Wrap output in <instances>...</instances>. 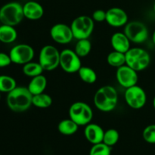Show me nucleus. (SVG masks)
<instances>
[{"mask_svg":"<svg viewBox=\"0 0 155 155\" xmlns=\"http://www.w3.org/2000/svg\"><path fill=\"white\" fill-rule=\"evenodd\" d=\"M6 103L11 110L16 113H22L33 105V95L27 87L17 86L8 93Z\"/></svg>","mask_w":155,"mask_h":155,"instance_id":"obj_1","label":"nucleus"},{"mask_svg":"<svg viewBox=\"0 0 155 155\" xmlns=\"http://www.w3.org/2000/svg\"><path fill=\"white\" fill-rule=\"evenodd\" d=\"M93 102L96 108L101 111H112L118 102V94L116 89L109 85L101 86L95 92Z\"/></svg>","mask_w":155,"mask_h":155,"instance_id":"obj_2","label":"nucleus"},{"mask_svg":"<svg viewBox=\"0 0 155 155\" xmlns=\"http://www.w3.org/2000/svg\"><path fill=\"white\" fill-rule=\"evenodd\" d=\"M24 18L23 5L18 2L6 3L0 8V21L2 24L15 27Z\"/></svg>","mask_w":155,"mask_h":155,"instance_id":"obj_3","label":"nucleus"},{"mask_svg":"<svg viewBox=\"0 0 155 155\" xmlns=\"http://www.w3.org/2000/svg\"><path fill=\"white\" fill-rule=\"evenodd\" d=\"M126 55V64L130 66L137 72L146 69L151 63V55L144 48L135 47L130 48Z\"/></svg>","mask_w":155,"mask_h":155,"instance_id":"obj_4","label":"nucleus"},{"mask_svg":"<svg viewBox=\"0 0 155 155\" xmlns=\"http://www.w3.org/2000/svg\"><path fill=\"white\" fill-rule=\"evenodd\" d=\"M95 21L88 15H80L74 18L71 24L74 39H89L93 33Z\"/></svg>","mask_w":155,"mask_h":155,"instance_id":"obj_5","label":"nucleus"},{"mask_svg":"<svg viewBox=\"0 0 155 155\" xmlns=\"http://www.w3.org/2000/svg\"><path fill=\"white\" fill-rule=\"evenodd\" d=\"M69 118L74 120L79 127L90 124L93 118L92 107L83 101H76L69 108Z\"/></svg>","mask_w":155,"mask_h":155,"instance_id":"obj_6","label":"nucleus"},{"mask_svg":"<svg viewBox=\"0 0 155 155\" xmlns=\"http://www.w3.org/2000/svg\"><path fill=\"white\" fill-rule=\"evenodd\" d=\"M60 53L52 45H44L39 54V63L44 71H52L60 66Z\"/></svg>","mask_w":155,"mask_h":155,"instance_id":"obj_7","label":"nucleus"},{"mask_svg":"<svg viewBox=\"0 0 155 155\" xmlns=\"http://www.w3.org/2000/svg\"><path fill=\"white\" fill-rule=\"evenodd\" d=\"M124 33L128 37L130 42L136 44L144 43L148 39V29L142 21H130L124 26Z\"/></svg>","mask_w":155,"mask_h":155,"instance_id":"obj_8","label":"nucleus"},{"mask_svg":"<svg viewBox=\"0 0 155 155\" xmlns=\"http://www.w3.org/2000/svg\"><path fill=\"white\" fill-rule=\"evenodd\" d=\"M124 98L127 105L135 110L142 109L147 102L146 92L138 85L126 89Z\"/></svg>","mask_w":155,"mask_h":155,"instance_id":"obj_9","label":"nucleus"},{"mask_svg":"<svg viewBox=\"0 0 155 155\" xmlns=\"http://www.w3.org/2000/svg\"><path fill=\"white\" fill-rule=\"evenodd\" d=\"M60 67L68 74H75L82 67L80 57L74 50L66 48L60 53Z\"/></svg>","mask_w":155,"mask_h":155,"instance_id":"obj_10","label":"nucleus"},{"mask_svg":"<svg viewBox=\"0 0 155 155\" xmlns=\"http://www.w3.org/2000/svg\"><path fill=\"white\" fill-rule=\"evenodd\" d=\"M12 63L24 65L32 61L34 58V49L28 44L21 43L15 45L9 51Z\"/></svg>","mask_w":155,"mask_h":155,"instance_id":"obj_11","label":"nucleus"},{"mask_svg":"<svg viewBox=\"0 0 155 155\" xmlns=\"http://www.w3.org/2000/svg\"><path fill=\"white\" fill-rule=\"evenodd\" d=\"M116 78L120 86L125 89L136 86L139 81L137 71L127 64L117 68Z\"/></svg>","mask_w":155,"mask_h":155,"instance_id":"obj_12","label":"nucleus"},{"mask_svg":"<svg viewBox=\"0 0 155 155\" xmlns=\"http://www.w3.org/2000/svg\"><path fill=\"white\" fill-rule=\"evenodd\" d=\"M50 36L55 42L61 45L70 43L74 39L71 26L58 23L50 29Z\"/></svg>","mask_w":155,"mask_h":155,"instance_id":"obj_13","label":"nucleus"},{"mask_svg":"<svg viewBox=\"0 0 155 155\" xmlns=\"http://www.w3.org/2000/svg\"><path fill=\"white\" fill-rule=\"evenodd\" d=\"M128 15L123 8L113 7L106 12L105 21L113 27H124L128 23Z\"/></svg>","mask_w":155,"mask_h":155,"instance_id":"obj_14","label":"nucleus"},{"mask_svg":"<svg viewBox=\"0 0 155 155\" xmlns=\"http://www.w3.org/2000/svg\"><path fill=\"white\" fill-rule=\"evenodd\" d=\"M24 18L30 21H37L41 19L44 15V8L42 5L36 0L27 2L23 5Z\"/></svg>","mask_w":155,"mask_h":155,"instance_id":"obj_15","label":"nucleus"},{"mask_svg":"<svg viewBox=\"0 0 155 155\" xmlns=\"http://www.w3.org/2000/svg\"><path fill=\"white\" fill-rule=\"evenodd\" d=\"M104 133V130L98 124L90 123L85 126L84 136L86 140L92 145L102 142Z\"/></svg>","mask_w":155,"mask_h":155,"instance_id":"obj_16","label":"nucleus"},{"mask_svg":"<svg viewBox=\"0 0 155 155\" xmlns=\"http://www.w3.org/2000/svg\"><path fill=\"white\" fill-rule=\"evenodd\" d=\"M130 43L131 42L124 32H116L110 38V45L113 49L120 52H127L131 48Z\"/></svg>","mask_w":155,"mask_h":155,"instance_id":"obj_17","label":"nucleus"},{"mask_svg":"<svg viewBox=\"0 0 155 155\" xmlns=\"http://www.w3.org/2000/svg\"><path fill=\"white\" fill-rule=\"evenodd\" d=\"M47 84H48V81H47L46 77L43 74H41V75L31 78L27 88L32 95H35L43 93L46 89Z\"/></svg>","mask_w":155,"mask_h":155,"instance_id":"obj_18","label":"nucleus"},{"mask_svg":"<svg viewBox=\"0 0 155 155\" xmlns=\"http://www.w3.org/2000/svg\"><path fill=\"white\" fill-rule=\"evenodd\" d=\"M18 38V32L15 27L6 24L0 25V42L10 44L15 42Z\"/></svg>","mask_w":155,"mask_h":155,"instance_id":"obj_19","label":"nucleus"},{"mask_svg":"<svg viewBox=\"0 0 155 155\" xmlns=\"http://www.w3.org/2000/svg\"><path fill=\"white\" fill-rule=\"evenodd\" d=\"M78 129L79 126L71 118L62 120L58 125V130L64 136H72L78 131Z\"/></svg>","mask_w":155,"mask_h":155,"instance_id":"obj_20","label":"nucleus"},{"mask_svg":"<svg viewBox=\"0 0 155 155\" xmlns=\"http://www.w3.org/2000/svg\"><path fill=\"white\" fill-rule=\"evenodd\" d=\"M22 71L23 74L25 76L33 78L36 76L42 74V73L44 72V70L40 65V64L39 63V61L33 62L32 61H30L23 65Z\"/></svg>","mask_w":155,"mask_h":155,"instance_id":"obj_21","label":"nucleus"},{"mask_svg":"<svg viewBox=\"0 0 155 155\" xmlns=\"http://www.w3.org/2000/svg\"><path fill=\"white\" fill-rule=\"evenodd\" d=\"M107 62L110 67L118 68L126 64L125 53L120 52L117 51H112L107 54Z\"/></svg>","mask_w":155,"mask_h":155,"instance_id":"obj_22","label":"nucleus"},{"mask_svg":"<svg viewBox=\"0 0 155 155\" xmlns=\"http://www.w3.org/2000/svg\"><path fill=\"white\" fill-rule=\"evenodd\" d=\"M77 73L82 81L87 84H93L98 78L96 72L89 67L82 66Z\"/></svg>","mask_w":155,"mask_h":155,"instance_id":"obj_23","label":"nucleus"},{"mask_svg":"<svg viewBox=\"0 0 155 155\" xmlns=\"http://www.w3.org/2000/svg\"><path fill=\"white\" fill-rule=\"evenodd\" d=\"M52 103V98L45 92L33 95V105L38 108H48L50 106H51Z\"/></svg>","mask_w":155,"mask_h":155,"instance_id":"obj_24","label":"nucleus"},{"mask_svg":"<svg viewBox=\"0 0 155 155\" xmlns=\"http://www.w3.org/2000/svg\"><path fill=\"white\" fill-rule=\"evenodd\" d=\"M91 50H92V43L89 39H79L74 48V51L80 58L87 56L91 52Z\"/></svg>","mask_w":155,"mask_h":155,"instance_id":"obj_25","label":"nucleus"},{"mask_svg":"<svg viewBox=\"0 0 155 155\" xmlns=\"http://www.w3.org/2000/svg\"><path fill=\"white\" fill-rule=\"evenodd\" d=\"M17 87V82L11 76L0 75V92L9 93Z\"/></svg>","mask_w":155,"mask_h":155,"instance_id":"obj_26","label":"nucleus"},{"mask_svg":"<svg viewBox=\"0 0 155 155\" xmlns=\"http://www.w3.org/2000/svg\"><path fill=\"white\" fill-rule=\"evenodd\" d=\"M119 139V132L115 129H109V130L104 131L102 142L108 146L112 147L117 143Z\"/></svg>","mask_w":155,"mask_h":155,"instance_id":"obj_27","label":"nucleus"},{"mask_svg":"<svg viewBox=\"0 0 155 155\" xmlns=\"http://www.w3.org/2000/svg\"><path fill=\"white\" fill-rule=\"evenodd\" d=\"M111 147L105 145L103 142L92 145L89 151V155H110Z\"/></svg>","mask_w":155,"mask_h":155,"instance_id":"obj_28","label":"nucleus"},{"mask_svg":"<svg viewBox=\"0 0 155 155\" xmlns=\"http://www.w3.org/2000/svg\"><path fill=\"white\" fill-rule=\"evenodd\" d=\"M142 137L148 143L155 144V124H150L144 129Z\"/></svg>","mask_w":155,"mask_h":155,"instance_id":"obj_29","label":"nucleus"},{"mask_svg":"<svg viewBox=\"0 0 155 155\" xmlns=\"http://www.w3.org/2000/svg\"><path fill=\"white\" fill-rule=\"evenodd\" d=\"M92 18L96 22H102L106 20V12L102 9H97L92 13Z\"/></svg>","mask_w":155,"mask_h":155,"instance_id":"obj_30","label":"nucleus"},{"mask_svg":"<svg viewBox=\"0 0 155 155\" xmlns=\"http://www.w3.org/2000/svg\"><path fill=\"white\" fill-rule=\"evenodd\" d=\"M12 63L9 54L5 52H0V68H6Z\"/></svg>","mask_w":155,"mask_h":155,"instance_id":"obj_31","label":"nucleus"},{"mask_svg":"<svg viewBox=\"0 0 155 155\" xmlns=\"http://www.w3.org/2000/svg\"><path fill=\"white\" fill-rule=\"evenodd\" d=\"M151 39H152L153 43H154V45H155V30H154V31L153 32V33H152V36H151Z\"/></svg>","mask_w":155,"mask_h":155,"instance_id":"obj_32","label":"nucleus"},{"mask_svg":"<svg viewBox=\"0 0 155 155\" xmlns=\"http://www.w3.org/2000/svg\"><path fill=\"white\" fill-rule=\"evenodd\" d=\"M153 107H154L155 110V96L154 97V99H153Z\"/></svg>","mask_w":155,"mask_h":155,"instance_id":"obj_33","label":"nucleus"},{"mask_svg":"<svg viewBox=\"0 0 155 155\" xmlns=\"http://www.w3.org/2000/svg\"><path fill=\"white\" fill-rule=\"evenodd\" d=\"M153 10H154V13H155V2H154V5H153Z\"/></svg>","mask_w":155,"mask_h":155,"instance_id":"obj_34","label":"nucleus"},{"mask_svg":"<svg viewBox=\"0 0 155 155\" xmlns=\"http://www.w3.org/2000/svg\"><path fill=\"white\" fill-rule=\"evenodd\" d=\"M0 99H1V92H0Z\"/></svg>","mask_w":155,"mask_h":155,"instance_id":"obj_35","label":"nucleus"},{"mask_svg":"<svg viewBox=\"0 0 155 155\" xmlns=\"http://www.w3.org/2000/svg\"><path fill=\"white\" fill-rule=\"evenodd\" d=\"M0 23H1V21H0Z\"/></svg>","mask_w":155,"mask_h":155,"instance_id":"obj_36","label":"nucleus"},{"mask_svg":"<svg viewBox=\"0 0 155 155\" xmlns=\"http://www.w3.org/2000/svg\"><path fill=\"white\" fill-rule=\"evenodd\" d=\"M0 155H1V154H0Z\"/></svg>","mask_w":155,"mask_h":155,"instance_id":"obj_37","label":"nucleus"},{"mask_svg":"<svg viewBox=\"0 0 155 155\" xmlns=\"http://www.w3.org/2000/svg\"></svg>","mask_w":155,"mask_h":155,"instance_id":"obj_38","label":"nucleus"}]
</instances>
